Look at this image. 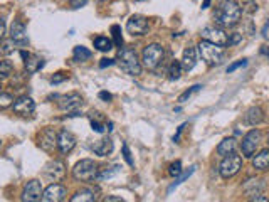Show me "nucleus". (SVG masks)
<instances>
[{
    "label": "nucleus",
    "mask_w": 269,
    "mask_h": 202,
    "mask_svg": "<svg viewBox=\"0 0 269 202\" xmlns=\"http://www.w3.org/2000/svg\"><path fill=\"white\" fill-rule=\"evenodd\" d=\"M267 27H269V20H267V22H266V25H264V27H262V35H264V37H266V32H267Z\"/></svg>",
    "instance_id": "3c124183"
},
{
    "label": "nucleus",
    "mask_w": 269,
    "mask_h": 202,
    "mask_svg": "<svg viewBox=\"0 0 269 202\" xmlns=\"http://www.w3.org/2000/svg\"><path fill=\"white\" fill-rule=\"evenodd\" d=\"M123 157H124V160H126V164H128L129 167L134 165V162H133V159H131V154H129V148H128L126 143H123Z\"/></svg>",
    "instance_id": "ea45409f"
},
{
    "label": "nucleus",
    "mask_w": 269,
    "mask_h": 202,
    "mask_svg": "<svg viewBox=\"0 0 269 202\" xmlns=\"http://www.w3.org/2000/svg\"><path fill=\"white\" fill-rule=\"evenodd\" d=\"M261 54L269 56V47H267V45H262V47H261Z\"/></svg>",
    "instance_id": "09e8293b"
},
{
    "label": "nucleus",
    "mask_w": 269,
    "mask_h": 202,
    "mask_svg": "<svg viewBox=\"0 0 269 202\" xmlns=\"http://www.w3.org/2000/svg\"><path fill=\"white\" fill-rule=\"evenodd\" d=\"M44 175H46L47 179L52 180V182L62 180V177L66 175V165H64L62 162H59V160H54V162H51V164L46 167V170H44Z\"/></svg>",
    "instance_id": "dca6fc26"
},
{
    "label": "nucleus",
    "mask_w": 269,
    "mask_h": 202,
    "mask_svg": "<svg viewBox=\"0 0 269 202\" xmlns=\"http://www.w3.org/2000/svg\"><path fill=\"white\" fill-rule=\"evenodd\" d=\"M267 145H269V136H267Z\"/></svg>",
    "instance_id": "864d4df0"
},
{
    "label": "nucleus",
    "mask_w": 269,
    "mask_h": 202,
    "mask_svg": "<svg viewBox=\"0 0 269 202\" xmlns=\"http://www.w3.org/2000/svg\"><path fill=\"white\" fill-rule=\"evenodd\" d=\"M76 136H74L71 131L68 130H62L61 133L57 135V146L59 150H61V154L68 155L69 152H73V148L76 146Z\"/></svg>",
    "instance_id": "2eb2a0df"
},
{
    "label": "nucleus",
    "mask_w": 269,
    "mask_h": 202,
    "mask_svg": "<svg viewBox=\"0 0 269 202\" xmlns=\"http://www.w3.org/2000/svg\"><path fill=\"white\" fill-rule=\"evenodd\" d=\"M247 64V61L246 59H241V61H237V63H234V64H231L227 68V73H234L236 69H239V68H244V66Z\"/></svg>",
    "instance_id": "a19ab883"
},
{
    "label": "nucleus",
    "mask_w": 269,
    "mask_h": 202,
    "mask_svg": "<svg viewBox=\"0 0 269 202\" xmlns=\"http://www.w3.org/2000/svg\"><path fill=\"white\" fill-rule=\"evenodd\" d=\"M99 98H101V99H104V101H111V98H113V96L109 94V93H106V91H101V93H99Z\"/></svg>",
    "instance_id": "de8ad7c7"
},
{
    "label": "nucleus",
    "mask_w": 269,
    "mask_h": 202,
    "mask_svg": "<svg viewBox=\"0 0 269 202\" xmlns=\"http://www.w3.org/2000/svg\"><path fill=\"white\" fill-rule=\"evenodd\" d=\"M185 126H187V123H183V125L178 126L177 133L173 135V141H175V143H178V141H180V135H182V131H183V128H185Z\"/></svg>",
    "instance_id": "37998d69"
},
{
    "label": "nucleus",
    "mask_w": 269,
    "mask_h": 202,
    "mask_svg": "<svg viewBox=\"0 0 269 202\" xmlns=\"http://www.w3.org/2000/svg\"><path fill=\"white\" fill-rule=\"evenodd\" d=\"M119 170H121V167H119V165H113L111 169H106V170H103L101 174H98V175H96V180L101 182V180L111 179V177H113V175H116Z\"/></svg>",
    "instance_id": "c756f323"
},
{
    "label": "nucleus",
    "mask_w": 269,
    "mask_h": 202,
    "mask_svg": "<svg viewBox=\"0 0 269 202\" xmlns=\"http://www.w3.org/2000/svg\"><path fill=\"white\" fill-rule=\"evenodd\" d=\"M96 175H98V165L89 159H84L81 162H78L73 169V177L79 182L96 180Z\"/></svg>",
    "instance_id": "20e7f679"
},
{
    "label": "nucleus",
    "mask_w": 269,
    "mask_h": 202,
    "mask_svg": "<svg viewBox=\"0 0 269 202\" xmlns=\"http://www.w3.org/2000/svg\"><path fill=\"white\" fill-rule=\"evenodd\" d=\"M126 30L131 35H143L148 30V19L143 15H131L129 20L126 22Z\"/></svg>",
    "instance_id": "9d476101"
},
{
    "label": "nucleus",
    "mask_w": 269,
    "mask_h": 202,
    "mask_svg": "<svg viewBox=\"0 0 269 202\" xmlns=\"http://www.w3.org/2000/svg\"><path fill=\"white\" fill-rule=\"evenodd\" d=\"M14 111L21 116H31L36 111V103L31 96H21L16 103H14Z\"/></svg>",
    "instance_id": "4468645a"
},
{
    "label": "nucleus",
    "mask_w": 269,
    "mask_h": 202,
    "mask_svg": "<svg viewBox=\"0 0 269 202\" xmlns=\"http://www.w3.org/2000/svg\"><path fill=\"white\" fill-rule=\"evenodd\" d=\"M57 105L62 111H69V113H76V110L83 105V98L78 93H71L66 96H57Z\"/></svg>",
    "instance_id": "9b49d317"
},
{
    "label": "nucleus",
    "mask_w": 269,
    "mask_h": 202,
    "mask_svg": "<svg viewBox=\"0 0 269 202\" xmlns=\"http://www.w3.org/2000/svg\"><path fill=\"white\" fill-rule=\"evenodd\" d=\"M242 40V34H239V32H232V34H229V37H227V45L231 47V45H236L239 44Z\"/></svg>",
    "instance_id": "58836bf2"
},
{
    "label": "nucleus",
    "mask_w": 269,
    "mask_h": 202,
    "mask_svg": "<svg viewBox=\"0 0 269 202\" xmlns=\"http://www.w3.org/2000/svg\"><path fill=\"white\" fill-rule=\"evenodd\" d=\"M21 56L24 59V64H26V71L29 74H34L36 71H39L44 66L42 59H39L37 56H34L31 53H26V50H21Z\"/></svg>",
    "instance_id": "f3484780"
},
{
    "label": "nucleus",
    "mask_w": 269,
    "mask_h": 202,
    "mask_svg": "<svg viewBox=\"0 0 269 202\" xmlns=\"http://www.w3.org/2000/svg\"><path fill=\"white\" fill-rule=\"evenodd\" d=\"M137 2H142V0H137Z\"/></svg>",
    "instance_id": "5fc2aeb1"
},
{
    "label": "nucleus",
    "mask_w": 269,
    "mask_h": 202,
    "mask_svg": "<svg viewBox=\"0 0 269 202\" xmlns=\"http://www.w3.org/2000/svg\"><path fill=\"white\" fill-rule=\"evenodd\" d=\"M211 2H212V0H204V4H202V9H207L209 5H211Z\"/></svg>",
    "instance_id": "603ef678"
},
{
    "label": "nucleus",
    "mask_w": 269,
    "mask_h": 202,
    "mask_svg": "<svg viewBox=\"0 0 269 202\" xmlns=\"http://www.w3.org/2000/svg\"><path fill=\"white\" fill-rule=\"evenodd\" d=\"M14 49H16V42H14V39L4 40V42H2V53H4V54L14 53Z\"/></svg>",
    "instance_id": "e433bc0d"
},
{
    "label": "nucleus",
    "mask_w": 269,
    "mask_h": 202,
    "mask_svg": "<svg viewBox=\"0 0 269 202\" xmlns=\"http://www.w3.org/2000/svg\"><path fill=\"white\" fill-rule=\"evenodd\" d=\"M242 169V159L241 155H236V152L234 154H229L224 157L221 167H219V174H221L222 179H231L236 174H239V170Z\"/></svg>",
    "instance_id": "423d86ee"
},
{
    "label": "nucleus",
    "mask_w": 269,
    "mask_h": 202,
    "mask_svg": "<svg viewBox=\"0 0 269 202\" xmlns=\"http://www.w3.org/2000/svg\"><path fill=\"white\" fill-rule=\"evenodd\" d=\"M42 197V185L39 180H29L22 192V200L26 202H37Z\"/></svg>",
    "instance_id": "f8f14e48"
},
{
    "label": "nucleus",
    "mask_w": 269,
    "mask_h": 202,
    "mask_svg": "<svg viewBox=\"0 0 269 202\" xmlns=\"http://www.w3.org/2000/svg\"><path fill=\"white\" fill-rule=\"evenodd\" d=\"M182 69L183 71H192L193 68H195L197 64V53L193 47H187L185 50H183V56H182Z\"/></svg>",
    "instance_id": "412c9836"
},
{
    "label": "nucleus",
    "mask_w": 269,
    "mask_h": 202,
    "mask_svg": "<svg viewBox=\"0 0 269 202\" xmlns=\"http://www.w3.org/2000/svg\"><path fill=\"white\" fill-rule=\"evenodd\" d=\"M12 71H14V66L11 61H0V81L11 78Z\"/></svg>",
    "instance_id": "c85d7f7f"
},
{
    "label": "nucleus",
    "mask_w": 269,
    "mask_h": 202,
    "mask_svg": "<svg viewBox=\"0 0 269 202\" xmlns=\"http://www.w3.org/2000/svg\"><path fill=\"white\" fill-rule=\"evenodd\" d=\"M193 170H195V167H190V169H188L187 172H183V174H182L180 177H178V179H177L175 182H173V184H172L170 187H168V192H172V190L175 189V187L178 185V184H182L183 180H185V179H188V177H190V175L193 174Z\"/></svg>",
    "instance_id": "473e14b6"
},
{
    "label": "nucleus",
    "mask_w": 269,
    "mask_h": 202,
    "mask_svg": "<svg viewBox=\"0 0 269 202\" xmlns=\"http://www.w3.org/2000/svg\"><path fill=\"white\" fill-rule=\"evenodd\" d=\"M163 47L160 44L153 42V44H148L145 49H143V54H142V61H143V66H145L147 69H157V66L163 61Z\"/></svg>",
    "instance_id": "39448f33"
},
{
    "label": "nucleus",
    "mask_w": 269,
    "mask_h": 202,
    "mask_svg": "<svg viewBox=\"0 0 269 202\" xmlns=\"http://www.w3.org/2000/svg\"><path fill=\"white\" fill-rule=\"evenodd\" d=\"M202 39L204 40H209V42H214L217 45H222V47H226L227 45V34L224 32L222 27H216V25H209V27H204L202 29Z\"/></svg>",
    "instance_id": "6e6552de"
},
{
    "label": "nucleus",
    "mask_w": 269,
    "mask_h": 202,
    "mask_svg": "<svg viewBox=\"0 0 269 202\" xmlns=\"http://www.w3.org/2000/svg\"><path fill=\"white\" fill-rule=\"evenodd\" d=\"M89 120H91V126H93V130L94 131H98V133H103L104 130V126H106V118L101 115V113H91V116H89Z\"/></svg>",
    "instance_id": "393cba45"
},
{
    "label": "nucleus",
    "mask_w": 269,
    "mask_h": 202,
    "mask_svg": "<svg viewBox=\"0 0 269 202\" xmlns=\"http://www.w3.org/2000/svg\"><path fill=\"white\" fill-rule=\"evenodd\" d=\"M88 0H71V7L74 9H79V7H83V5H86Z\"/></svg>",
    "instance_id": "c03bdc74"
},
{
    "label": "nucleus",
    "mask_w": 269,
    "mask_h": 202,
    "mask_svg": "<svg viewBox=\"0 0 269 202\" xmlns=\"http://www.w3.org/2000/svg\"><path fill=\"white\" fill-rule=\"evenodd\" d=\"M111 34H113V40L116 47H121L123 45V35H121V27L119 25H113L111 27Z\"/></svg>",
    "instance_id": "2f4dec72"
},
{
    "label": "nucleus",
    "mask_w": 269,
    "mask_h": 202,
    "mask_svg": "<svg viewBox=\"0 0 269 202\" xmlns=\"http://www.w3.org/2000/svg\"><path fill=\"white\" fill-rule=\"evenodd\" d=\"M259 143H261V131L256 130V128L251 130V131H247V133L244 135L242 141H241L242 155L247 157V159H251V157L256 154Z\"/></svg>",
    "instance_id": "0eeeda50"
},
{
    "label": "nucleus",
    "mask_w": 269,
    "mask_h": 202,
    "mask_svg": "<svg viewBox=\"0 0 269 202\" xmlns=\"http://www.w3.org/2000/svg\"><path fill=\"white\" fill-rule=\"evenodd\" d=\"M200 88H202L200 84H195V86H192L190 89H187L185 93H183V94H180V98H178V101H180V103H185V101H187L188 98H190V96H192L193 93H197V91H200Z\"/></svg>",
    "instance_id": "72a5a7b5"
},
{
    "label": "nucleus",
    "mask_w": 269,
    "mask_h": 202,
    "mask_svg": "<svg viewBox=\"0 0 269 202\" xmlns=\"http://www.w3.org/2000/svg\"><path fill=\"white\" fill-rule=\"evenodd\" d=\"M180 73H182V64L178 63V61H173V63L170 64V69H168V78H170L172 81H177L178 78H180Z\"/></svg>",
    "instance_id": "7c9ffc66"
},
{
    "label": "nucleus",
    "mask_w": 269,
    "mask_h": 202,
    "mask_svg": "<svg viewBox=\"0 0 269 202\" xmlns=\"http://www.w3.org/2000/svg\"><path fill=\"white\" fill-rule=\"evenodd\" d=\"M262 120H264V111L262 108H259V106H252V108H249L246 111V115H244V123L251 125V126L262 123Z\"/></svg>",
    "instance_id": "aec40b11"
},
{
    "label": "nucleus",
    "mask_w": 269,
    "mask_h": 202,
    "mask_svg": "<svg viewBox=\"0 0 269 202\" xmlns=\"http://www.w3.org/2000/svg\"><path fill=\"white\" fill-rule=\"evenodd\" d=\"M114 64V59H101V63H99V68H108V66H113Z\"/></svg>",
    "instance_id": "a18cd8bd"
},
{
    "label": "nucleus",
    "mask_w": 269,
    "mask_h": 202,
    "mask_svg": "<svg viewBox=\"0 0 269 202\" xmlns=\"http://www.w3.org/2000/svg\"><path fill=\"white\" fill-rule=\"evenodd\" d=\"M119 66L129 76H140L142 74V63L138 59V54L134 49H123L119 53Z\"/></svg>",
    "instance_id": "7ed1b4c3"
},
{
    "label": "nucleus",
    "mask_w": 269,
    "mask_h": 202,
    "mask_svg": "<svg viewBox=\"0 0 269 202\" xmlns=\"http://www.w3.org/2000/svg\"><path fill=\"white\" fill-rule=\"evenodd\" d=\"M37 145L41 146L44 152L51 154V152L57 146V133L54 128H46L37 135Z\"/></svg>",
    "instance_id": "1a4fd4ad"
},
{
    "label": "nucleus",
    "mask_w": 269,
    "mask_h": 202,
    "mask_svg": "<svg viewBox=\"0 0 269 202\" xmlns=\"http://www.w3.org/2000/svg\"><path fill=\"white\" fill-rule=\"evenodd\" d=\"M73 58L76 63H84V61H88L91 58V50L86 49L84 45H76V47H74V53H73Z\"/></svg>",
    "instance_id": "bb28decb"
},
{
    "label": "nucleus",
    "mask_w": 269,
    "mask_h": 202,
    "mask_svg": "<svg viewBox=\"0 0 269 202\" xmlns=\"http://www.w3.org/2000/svg\"><path fill=\"white\" fill-rule=\"evenodd\" d=\"M66 194L68 192L61 184H52L42 192L41 200H44V202H61V200L66 199Z\"/></svg>",
    "instance_id": "ddd939ff"
},
{
    "label": "nucleus",
    "mask_w": 269,
    "mask_h": 202,
    "mask_svg": "<svg viewBox=\"0 0 269 202\" xmlns=\"http://www.w3.org/2000/svg\"><path fill=\"white\" fill-rule=\"evenodd\" d=\"M11 39H14V42L19 45H26L29 42L27 32H26V25L22 22H14L11 29Z\"/></svg>",
    "instance_id": "a211bd4d"
},
{
    "label": "nucleus",
    "mask_w": 269,
    "mask_h": 202,
    "mask_svg": "<svg viewBox=\"0 0 269 202\" xmlns=\"http://www.w3.org/2000/svg\"><path fill=\"white\" fill-rule=\"evenodd\" d=\"M4 34H6V20L0 19V40L4 39Z\"/></svg>",
    "instance_id": "49530a36"
},
{
    "label": "nucleus",
    "mask_w": 269,
    "mask_h": 202,
    "mask_svg": "<svg viewBox=\"0 0 269 202\" xmlns=\"http://www.w3.org/2000/svg\"><path fill=\"white\" fill-rule=\"evenodd\" d=\"M242 10H246L247 14H254L257 10L256 0H242Z\"/></svg>",
    "instance_id": "f704fd0d"
},
{
    "label": "nucleus",
    "mask_w": 269,
    "mask_h": 202,
    "mask_svg": "<svg viewBox=\"0 0 269 202\" xmlns=\"http://www.w3.org/2000/svg\"><path fill=\"white\" fill-rule=\"evenodd\" d=\"M198 53H200V58L206 61L209 66H219L222 64L224 61V47L222 45H217L214 42H209V40H202L198 44Z\"/></svg>",
    "instance_id": "f03ea898"
},
{
    "label": "nucleus",
    "mask_w": 269,
    "mask_h": 202,
    "mask_svg": "<svg viewBox=\"0 0 269 202\" xmlns=\"http://www.w3.org/2000/svg\"><path fill=\"white\" fill-rule=\"evenodd\" d=\"M71 200L73 202H79V200L93 202V200H96V195H94V190H91V189H83V190L76 192V194L71 197Z\"/></svg>",
    "instance_id": "a878e982"
},
{
    "label": "nucleus",
    "mask_w": 269,
    "mask_h": 202,
    "mask_svg": "<svg viewBox=\"0 0 269 202\" xmlns=\"http://www.w3.org/2000/svg\"><path fill=\"white\" fill-rule=\"evenodd\" d=\"M236 138H224L221 143L217 145V154L221 157H226L229 154H234L236 152Z\"/></svg>",
    "instance_id": "b1692460"
},
{
    "label": "nucleus",
    "mask_w": 269,
    "mask_h": 202,
    "mask_svg": "<svg viewBox=\"0 0 269 202\" xmlns=\"http://www.w3.org/2000/svg\"><path fill=\"white\" fill-rule=\"evenodd\" d=\"M168 174H170L172 177L180 175V174H182V162H180V160L173 162V164L170 165V170H168Z\"/></svg>",
    "instance_id": "4c0bfd02"
},
{
    "label": "nucleus",
    "mask_w": 269,
    "mask_h": 202,
    "mask_svg": "<svg viewBox=\"0 0 269 202\" xmlns=\"http://www.w3.org/2000/svg\"><path fill=\"white\" fill-rule=\"evenodd\" d=\"M94 47H96L98 50H101V53H108V50L113 49V42L108 37L99 35V37L94 39Z\"/></svg>",
    "instance_id": "cd10ccee"
},
{
    "label": "nucleus",
    "mask_w": 269,
    "mask_h": 202,
    "mask_svg": "<svg viewBox=\"0 0 269 202\" xmlns=\"http://www.w3.org/2000/svg\"><path fill=\"white\" fill-rule=\"evenodd\" d=\"M14 103V98L11 94H7V93H0V110H4V108H9Z\"/></svg>",
    "instance_id": "c9c22d12"
},
{
    "label": "nucleus",
    "mask_w": 269,
    "mask_h": 202,
    "mask_svg": "<svg viewBox=\"0 0 269 202\" xmlns=\"http://www.w3.org/2000/svg\"><path fill=\"white\" fill-rule=\"evenodd\" d=\"M244 192H246L247 195H256V194H261L264 190V180L261 179H247L244 182L242 185Z\"/></svg>",
    "instance_id": "4be33fe9"
},
{
    "label": "nucleus",
    "mask_w": 269,
    "mask_h": 202,
    "mask_svg": "<svg viewBox=\"0 0 269 202\" xmlns=\"http://www.w3.org/2000/svg\"><path fill=\"white\" fill-rule=\"evenodd\" d=\"M91 148L94 150V154L99 157H108L113 152V140L108 138V136H104V138H99L94 141L91 145Z\"/></svg>",
    "instance_id": "6ab92c4d"
},
{
    "label": "nucleus",
    "mask_w": 269,
    "mask_h": 202,
    "mask_svg": "<svg viewBox=\"0 0 269 202\" xmlns=\"http://www.w3.org/2000/svg\"><path fill=\"white\" fill-rule=\"evenodd\" d=\"M69 78L68 74H64V73H57L56 76H52L51 78V83L52 84H59V83H62V81H66Z\"/></svg>",
    "instance_id": "79ce46f5"
},
{
    "label": "nucleus",
    "mask_w": 269,
    "mask_h": 202,
    "mask_svg": "<svg viewBox=\"0 0 269 202\" xmlns=\"http://www.w3.org/2000/svg\"><path fill=\"white\" fill-rule=\"evenodd\" d=\"M252 167L256 170H266L269 169V150H261L252 159Z\"/></svg>",
    "instance_id": "5701e85b"
},
{
    "label": "nucleus",
    "mask_w": 269,
    "mask_h": 202,
    "mask_svg": "<svg viewBox=\"0 0 269 202\" xmlns=\"http://www.w3.org/2000/svg\"><path fill=\"white\" fill-rule=\"evenodd\" d=\"M104 200H106V202H111V200H121V197H106V199H104Z\"/></svg>",
    "instance_id": "8fccbe9b"
},
{
    "label": "nucleus",
    "mask_w": 269,
    "mask_h": 202,
    "mask_svg": "<svg viewBox=\"0 0 269 202\" xmlns=\"http://www.w3.org/2000/svg\"><path fill=\"white\" fill-rule=\"evenodd\" d=\"M242 15L241 5L236 0H222L219 4V7L214 12V20L219 27H234V25L239 24Z\"/></svg>",
    "instance_id": "f257e3e1"
}]
</instances>
